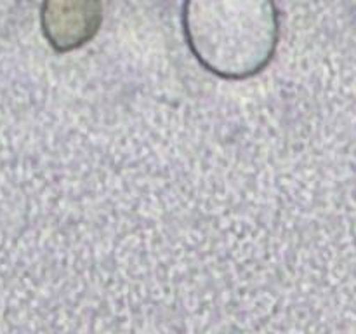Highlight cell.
Wrapping results in <instances>:
<instances>
[{"label": "cell", "instance_id": "cell-1", "mask_svg": "<svg viewBox=\"0 0 356 334\" xmlns=\"http://www.w3.org/2000/svg\"><path fill=\"white\" fill-rule=\"evenodd\" d=\"M191 54L212 75L245 80L273 61L280 40L275 0H184Z\"/></svg>", "mask_w": 356, "mask_h": 334}, {"label": "cell", "instance_id": "cell-2", "mask_svg": "<svg viewBox=\"0 0 356 334\" xmlns=\"http://www.w3.org/2000/svg\"><path fill=\"white\" fill-rule=\"evenodd\" d=\"M103 14V0H44L42 33L56 52L76 51L96 37Z\"/></svg>", "mask_w": 356, "mask_h": 334}]
</instances>
